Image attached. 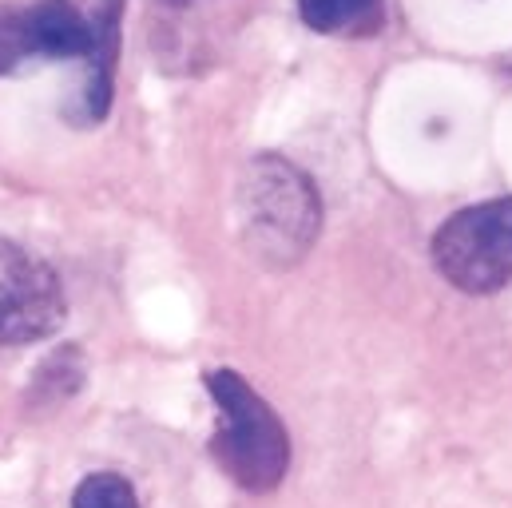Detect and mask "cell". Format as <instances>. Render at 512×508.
<instances>
[{
	"label": "cell",
	"instance_id": "cell-8",
	"mask_svg": "<svg viewBox=\"0 0 512 508\" xmlns=\"http://www.w3.org/2000/svg\"><path fill=\"white\" fill-rule=\"evenodd\" d=\"M163 4H191V0H163Z\"/></svg>",
	"mask_w": 512,
	"mask_h": 508
},
{
	"label": "cell",
	"instance_id": "cell-5",
	"mask_svg": "<svg viewBox=\"0 0 512 508\" xmlns=\"http://www.w3.org/2000/svg\"><path fill=\"white\" fill-rule=\"evenodd\" d=\"M68 298L40 254L0 239V346H28L64 326Z\"/></svg>",
	"mask_w": 512,
	"mask_h": 508
},
{
	"label": "cell",
	"instance_id": "cell-7",
	"mask_svg": "<svg viewBox=\"0 0 512 508\" xmlns=\"http://www.w3.org/2000/svg\"><path fill=\"white\" fill-rule=\"evenodd\" d=\"M72 508H139V501L120 473H92L80 481Z\"/></svg>",
	"mask_w": 512,
	"mask_h": 508
},
{
	"label": "cell",
	"instance_id": "cell-1",
	"mask_svg": "<svg viewBox=\"0 0 512 508\" xmlns=\"http://www.w3.org/2000/svg\"><path fill=\"white\" fill-rule=\"evenodd\" d=\"M120 48V0H96L92 12H80L72 0H36L0 8V76H12L28 64L48 60H84V120H104L112 104Z\"/></svg>",
	"mask_w": 512,
	"mask_h": 508
},
{
	"label": "cell",
	"instance_id": "cell-6",
	"mask_svg": "<svg viewBox=\"0 0 512 508\" xmlns=\"http://www.w3.org/2000/svg\"><path fill=\"white\" fill-rule=\"evenodd\" d=\"M298 16L318 36H378L385 28V0H298Z\"/></svg>",
	"mask_w": 512,
	"mask_h": 508
},
{
	"label": "cell",
	"instance_id": "cell-2",
	"mask_svg": "<svg viewBox=\"0 0 512 508\" xmlns=\"http://www.w3.org/2000/svg\"><path fill=\"white\" fill-rule=\"evenodd\" d=\"M239 223L258 262L294 266L322 235V199L302 167L262 151L239 179Z\"/></svg>",
	"mask_w": 512,
	"mask_h": 508
},
{
	"label": "cell",
	"instance_id": "cell-3",
	"mask_svg": "<svg viewBox=\"0 0 512 508\" xmlns=\"http://www.w3.org/2000/svg\"><path fill=\"white\" fill-rule=\"evenodd\" d=\"M207 389L219 405V429L211 437L215 465L247 493H270L290 469V437L278 413L235 370H211Z\"/></svg>",
	"mask_w": 512,
	"mask_h": 508
},
{
	"label": "cell",
	"instance_id": "cell-4",
	"mask_svg": "<svg viewBox=\"0 0 512 508\" xmlns=\"http://www.w3.org/2000/svg\"><path fill=\"white\" fill-rule=\"evenodd\" d=\"M433 266L461 294H497L512 282V199L461 207L433 231Z\"/></svg>",
	"mask_w": 512,
	"mask_h": 508
}]
</instances>
